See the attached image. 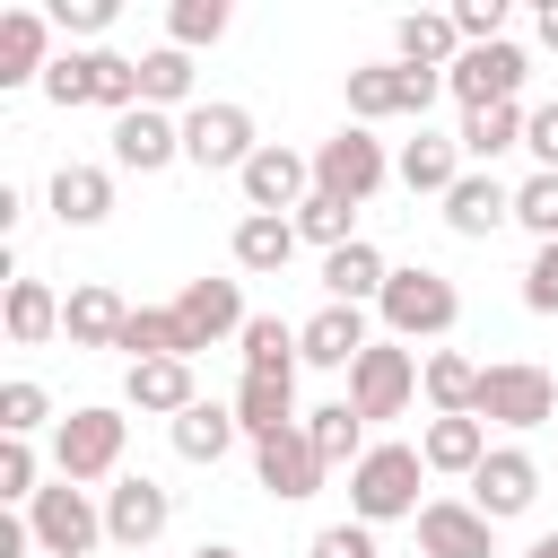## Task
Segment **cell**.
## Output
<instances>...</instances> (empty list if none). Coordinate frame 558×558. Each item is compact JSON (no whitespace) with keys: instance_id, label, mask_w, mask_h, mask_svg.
I'll return each instance as SVG.
<instances>
[{"instance_id":"obj_1","label":"cell","mask_w":558,"mask_h":558,"mask_svg":"<svg viewBox=\"0 0 558 558\" xmlns=\"http://www.w3.org/2000/svg\"><path fill=\"white\" fill-rule=\"evenodd\" d=\"M418 480H427V462H418V445H366L357 453V471H349V523H418Z\"/></svg>"},{"instance_id":"obj_2","label":"cell","mask_w":558,"mask_h":558,"mask_svg":"<svg viewBox=\"0 0 558 558\" xmlns=\"http://www.w3.org/2000/svg\"><path fill=\"white\" fill-rule=\"evenodd\" d=\"M375 314H384V340H401V349H410V340H445V331L462 323V288L418 262V270H392V279H384Z\"/></svg>"},{"instance_id":"obj_3","label":"cell","mask_w":558,"mask_h":558,"mask_svg":"<svg viewBox=\"0 0 558 558\" xmlns=\"http://www.w3.org/2000/svg\"><path fill=\"white\" fill-rule=\"evenodd\" d=\"M122 445H131V418L113 401H87L52 427V480H78V488L122 480Z\"/></svg>"},{"instance_id":"obj_4","label":"cell","mask_w":558,"mask_h":558,"mask_svg":"<svg viewBox=\"0 0 558 558\" xmlns=\"http://www.w3.org/2000/svg\"><path fill=\"white\" fill-rule=\"evenodd\" d=\"M392 183V148L366 131V122H340L323 148H314V192H331V201H349V209H366L375 192Z\"/></svg>"},{"instance_id":"obj_5","label":"cell","mask_w":558,"mask_h":558,"mask_svg":"<svg viewBox=\"0 0 558 558\" xmlns=\"http://www.w3.org/2000/svg\"><path fill=\"white\" fill-rule=\"evenodd\" d=\"M480 418H488V427H514V436L549 427V418H558V375L532 366V357H497V366H480Z\"/></svg>"},{"instance_id":"obj_6","label":"cell","mask_w":558,"mask_h":558,"mask_svg":"<svg viewBox=\"0 0 558 558\" xmlns=\"http://www.w3.org/2000/svg\"><path fill=\"white\" fill-rule=\"evenodd\" d=\"M253 148H262V131H253V105H192L183 113V166H201V174H244L253 166Z\"/></svg>"},{"instance_id":"obj_7","label":"cell","mask_w":558,"mask_h":558,"mask_svg":"<svg viewBox=\"0 0 558 558\" xmlns=\"http://www.w3.org/2000/svg\"><path fill=\"white\" fill-rule=\"evenodd\" d=\"M26 523H35V549H44V558H87V549H105V497H87L78 480H52V488L26 506Z\"/></svg>"},{"instance_id":"obj_8","label":"cell","mask_w":558,"mask_h":558,"mask_svg":"<svg viewBox=\"0 0 558 558\" xmlns=\"http://www.w3.org/2000/svg\"><path fill=\"white\" fill-rule=\"evenodd\" d=\"M523 78H532V52L506 35V44H471V52L445 70V96H453L462 113H480V105H523Z\"/></svg>"},{"instance_id":"obj_9","label":"cell","mask_w":558,"mask_h":558,"mask_svg":"<svg viewBox=\"0 0 558 558\" xmlns=\"http://www.w3.org/2000/svg\"><path fill=\"white\" fill-rule=\"evenodd\" d=\"M235 192H244V209H253V218H296V209L314 201V157H305V148H288V140H262V148H253V166L235 174Z\"/></svg>"},{"instance_id":"obj_10","label":"cell","mask_w":558,"mask_h":558,"mask_svg":"<svg viewBox=\"0 0 558 558\" xmlns=\"http://www.w3.org/2000/svg\"><path fill=\"white\" fill-rule=\"evenodd\" d=\"M340 401H349L366 427H375V418H401V410L418 401V357H410L401 340H375V349L349 366V392H340Z\"/></svg>"},{"instance_id":"obj_11","label":"cell","mask_w":558,"mask_h":558,"mask_svg":"<svg viewBox=\"0 0 558 558\" xmlns=\"http://www.w3.org/2000/svg\"><path fill=\"white\" fill-rule=\"evenodd\" d=\"M166 523H174V488H157L148 471H122V480L105 488V541H113V549L148 558V549L166 541Z\"/></svg>"},{"instance_id":"obj_12","label":"cell","mask_w":558,"mask_h":558,"mask_svg":"<svg viewBox=\"0 0 558 558\" xmlns=\"http://www.w3.org/2000/svg\"><path fill=\"white\" fill-rule=\"evenodd\" d=\"M174 314H183V331H192V357L201 349H218V340H244V279H183L174 288Z\"/></svg>"},{"instance_id":"obj_13","label":"cell","mask_w":558,"mask_h":558,"mask_svg":"<svg viewBox=\"0 0 558 558\" xmlns=\"http://www.w3.org/2000/svg\"><path fill=\"white\" fill-rule=\"evenodd\" d=\"M253 480H262V488H270V497H279V506H305V497H314V488H323V480H331V471H323V453H314V445H305V418H296V427H279V436H262V445H253Z\"/></svg>"},{"instance_id":"obj_14","label":"cell","mask_w":558,"mask_h":558,"mask_svg":"<svg viewBox=\"0 0 558 558\" xmlns=\"http://www.w3.org/2000/svg\"><path fill=\"white\" fill-rule=\"evenodd\" d=\"M418 558H497V523L471 497H427L418 506Z\"/></svg>"},{"instance_id":"obj_15","label":"cell","mask_w":558,"mask_h":558,"mask_svg":"<svg viewBox=\"0 0 558 558\" xmlns=\"http://www.w3.org/2000/svg\"><path fill=\"white\" fill-rule=\"evenodd\" d=\"M532 497H541V462H532L523 445H497V453L471 471V506H480L488 523H514V514H532Z\"/></svg>"},{"instance_id":"obj_16","label":"cell","mask_w":558,"mask_h":558,"mask_svg":"<svg viewBox=\"0 0 558 558\" xmlns=\"http://www.w3.org/2000/svg\"><path fill=\"white\" fill-rule=\"evenodd\" d=\"M183 157V113H157V105H131L113 122V166L122 174H166Z\"/></svg>"},{"instance_id":"obj_17","label":"cell","mask_w":558,"mask_h":558,"mask_svg":"<svg viewBox=\"0 0 558 558\" xmlns=\"http://www.w3.org/2000/svg\"><path fill=\"white\" fill-rule=\"evenodd\" d=\"M296 349H305V366H340V375H349V366L375 349V331H366V305H331V296H323V305L296 323Z\"/></svg>"},{"instance_id":"obj_18","label":"cell","mask_w":558,"mask_h":558,"mask_svg":"<svg viewBox=\"0 0 558 558\" xmlns=\"http://www.w3.org/2000/svg\"><path fill=\"white\" fill-rule=\"evenodd\" d=\"M445 227H453L462 244H488L497 227H514V183H497L488 166H471V174L445 192Z\"/></svg>"},{"instance_id":"obj_19","label":"cell","mask_w":558,"mask_h":558,"mask_svg":"<svg viewBox=\"0 0 558 558\" xmlns=\"http://www.w3.org/2000/svg\"><path fill=\"white\" fill-rule=\"evenodd\" d=\"M52 17L44 9H0V87H44L52 70Z\"/></svg>"},{"instance_id":"obj_20","label":"cell","mask_w":558,"mask_h":558,"mask_svg":"<svg viewBox=\"0 0 558 558\" xmlns=\"http://www.w3.org/2000/svg\"><path fill=\"white\" fill-rule=\"evenodd\" d=\"M201 401V384H192V357H140L131 375H122V410H148V418H183Z\"/></svg>"},{"instance_id":"obj_21","label":"cell","mask_w":558,"mask_h":558,"mask_svg":"<svg viewBox=\"0 0 558 558\" xmlns=\"http://www.w3.org/2000/svg\"><path fill=\"white\" fill-rule=\"evenodd\" d=\"M122 323H131V305H122V288H105V279H87V288L61 296V340H70V349H122Z\"/></svg>"},{"instance_id":"obj_22","label":"cell","mask_w":558,"mask_h":558,"mask_svg":"<svg viewBox=\"0 0 558 558\" xmlns=\"http://www.w3.org/2000/svg\"><path fill=\"white\" fill-rule=\"evenodd\" d=\"M44 201H52V218L61 227H105L113 218V166H52V183H44Z\"/></svg>"},{"instance_id":"obj_23","label":"cell","mask_w":558,"mask_h":558,"mask_svg":"<svg viewBox=\"0 0 558 558\" xmlns=\"http://www.w3.org/2000/svg\"><path fill=\"white\" fill-rule=\"evenodd\" d=\"M296 244H305V235H296V218H253V209H244V218H235V235H227V253H235V270H244V279H279V270L296 262Z\"/></svg>"},{"instance_id":"obj_24","label":"cell","mask_w":558,"mask_h":558,"mask_svg":"<svg viewBox=\"0 0 558 558\" xmlns=\"http://www.w3.org/2000/svg\"><path fill=\"white\" fill-rule=\"evenodd\" d=\"M488 453H497V445H488V418H427V427H418V462L445 471V480H471Z\"/></svg>"},{"instance_id":"obj_25","label":"cell","mask_w":558,"mask_h":558,"mask_svg":"<svg viewBox=\"0 0 558 558\" xmlns=\"http://www.w3.org/2000/svg\"><path fill=\"white\" fill-rule=\"evenodd\" d=\"M392 174L410 183V192H427V201H445L462 174H471V157H462V140H436V131H418V140H401V157H392Z\"/></svg>"},{"instance_id":"obj_26","label":"cell","mask_w":558,"mask_h":558,"mask_svg":"<svg viewBox=\"0 0 558 558\" xmlns=\"http://www.w3.org/2000/svg\"><path fill=\"white\" fill-rule=\"evenodd\" d=\"M418 392H427L436 418H480V366L462 349H427L418 357Z\"/></svg>"},{"instance_id":"obj_27","label":"cell","mask_w":558,"mask_h":558,"mask_svg":"<svg viewBox=\"0 0 558 558\" xmlns=\"http://www.w3.org/2000/svg\"><path fill=\"white\" fill-rule=\"evenodd\" d=\"M305 410H296V375H235V427L262 445V436H279V427H296Z\"/></svg>"},{"instance_id":"obj_28","label":"cell","mask_w":558,"mask_h":558,"mask_svg":"<svg viewBox=\"0 0 558 558\" xmlns=\"http://www.w3.org/2000/svg\"><path fill=\"white\" fill-rule=\"evenodd\" d=\"M166 436H174V453H183V462L218 471V462L235 453V436H244V427H235V401H192V410H183Z\"/></svg>"},{"instance_id":"obj_29","label":"cell","mask_w":558,"mask_h":558,"mask_svg":"<svg viewBox=\"0 0 558 558\" xmlns=\"http://www.w3.org/2000/svg\"><path fill=\"white\" fill-rule=\"evenodd\" d=\"M392 61H410V70H453V61H462L453 9H410V17L392 26Z\"/></svg>"},{"instance_id":"obj_30","label":"cell","mask_w":558,"mask_h":558,"mask_svg":"<svg viewBox=\"0 0 558 558\" xmlns=\"http://www.w3.org/2000/svg\"><path fill=\"white\" fill-rule=\"evenodd\" d=\"M384 279H392V262L357 235V244H340V253H323V296L331 305H375L384 296Z\"/></svg>"},{"instance_id":"obj_31","label":"cell","mask_w":558,"mask_h":558,"mask_svg":"<svg viewBox=\"0 0 558 558\" xmlns=\"http://www.w3.org/2000/svg\"><path fill=\"white\" fill-rule=\"evenodd\" d=\"M0 323H9V340H17V349H44V340L61 331V296H52L44 279H26V270H17V279H9V305H0Z\"/></svg>"},{"instance_id":"obj_32","label":"cell","mask_w":558,"mask_h":558,"mask_svg":"<svg viewBox=\"0 0 558 558\" xmlns=\"http://www.w3.org/2000/svg\"><path fill=\"white\" fill-rule=\"evenodd\" d=\"M140 105H157V113H192V105H201V96H192V52H174V44L140 52Z\"/></svg>"},{"instance_id":"obj_33","label":"cell","mask_w":558,"mask_h":558,"mask_svg":"<svg viewBox=\"0 0 558 558\" xmlns=\"http://www.w3.org/2000/svg\"><path fill=\"white\" fill-rule=\"evenodd\" d=\"M523 122H532L523 105H480V113H462V131H453V140H462V157H471V166H497L506 148H523Z\"/></svg>"},{"instance_id":"obj_34","label":"cell","mask_w":558,"mask_h":558,"mask_svg":"<svg viewBox=\"0 0 558 558\" xmlns=\"http://www.w3.org/2000/svg\"><path fill=\"white\" fill-rule=\"evenodd\" d=\"M305 445L323 453V471H357V453H366V418L349 410V401H323V410H305Z\"/></svg>"},{"instance_id":"obj_35","label":"cell","mask_w":558,"mask_h":558,"mask_svg":"<svg viewBox=\"0 0 558 558\" xmlns=\"http://www.w3.org/2000/svg\"><path fill=\"white\" fill-rule=\"evenodd\" d=\"M122 349H131V366H140V357H192V331H183L174 305H131Z\"/></svg>"},{"instance_id":"obj_36","label":"cell","mask_w":558,"mask_h":558,"mask_svg":"<svg viewBox=\"0 0 558 558\" xmlns=\"http://www.w3.org/2000/svg\"><path fill=\"white\" fill-rule=\"evenodd\" d=\"M235 349H244V375H296V366H305V349H296V323H279V314H253Z\"/></svg>"},{"instance_id":"obj_37","label":"cell","mask_w":558,"mask_h":558,"mask_svg":"<svg viewBox=\"0 0 558 558\" xmlns=\"http://www.w3.org/2000/svg\"><path fill=\"white\" fill-rule=\"evenodd\" d=\"M401 113V61H357L349 70V122H392Z\"/></svg>"},{"instance_id":"obj_38","label":"cell","mask_w":558,"mask_h":558,"mask_svg":"<svg viewBox=\"0 0 558 558\" xmlns=\"http://www.w3.org/2000/svg\"><path fill=\"white\" fill-rule=\"evenodd\" d=\"M227 26H235L227 0H174V9H166V44H174V52H209Z\"/></svg>"},{"instance_id":"obj_39","label":"cell","mask_w":558,"mask_h":558,"mask_svg":"<svg viewBox=\"0 0 558 558\" xmlns=\"http://www.w3.org/2000/svg\"><path fill=\"white\" fill-rule=\"evenodd\" d=\"M35 427H61V418H52V392H44L35 375H9V384H0V436H26V445H35Z\"/></svg>"},{"instance_id":"obj_40","label":"cell","mask_w":558,"mask_h":558,"mask_svg":"<svg viewBox=\"0 0 558 558\" xmlns=\"http://www.w3.org/2000/svg\"><path fill=\"white\" fill-rule=\"evenodd\" d=\"M296 235H305V244H323V253H340V244H357V209H349V201H331V192H314V201L296 209Z\"/></svg>"},{"instance_id":"obj_41","label":"cell","mask_w":558,"mask_h":558,"mask_svg":"<svg viewBox=\"0 0 558 558\" xmlns=\"http://www.w3.org/2000/svg\"><path fill=\"white\" fill-rule=\"evenodd\" d=\"M44 497V453L26 436H0V506H35Z\"/></svg>"},{"instance_id":"obj_42","label":"cell","mask_w":558,"mask_h":558,"mask_svg":"<svg viewBox=\"0 0 558 558\" xmlns=\"http://www.w3.org/2000/svg\"><path fill=\"white\" fill-rule=\"evenodd\" d=\"M514 227H532V244H558V174H523L514 183Z\"/></svg>"},{"instance_id":"obj_43","label":"cell","mask_w":558,"mask_h":558,"mask_svg":"<svg viewBox=\"0 0 558 558\" xmlns=\"http://www.w3.org/2000/svg\"><path fill=\"white\" fill-rule=\"evenodd\" d=\"M453 35H462V52L471 44H506V0H453Z\"/></svg>"},{"instance_id":"obj_44","label":"cell","mask_w":558,"mask_h":558,"mask_svg":"<svg viewBox=\"0 0 558 558\" xmlns=\"http://www.w3.org/2000/svg\"><path fill=\"white\" fill-rule=\"evenodd\" d=\"M44 17H52V35H87V44H96V35L113 26V0H52Z\"/></svg>"},{"instance_id":"obj_45","label":"cell","mask_w":558,"mask_h":558,"mask_svg":"<svg viewBox=\"0 0 558 558\" xmlns=\"http://www.w3.org/2000/svg\"><path fill=\"white\" fill-rule=\"evenodd\" d=\"M523 305H532V314H558V244H532V262H523Z\"/></svg>"},{"instance_id":"obj_46","label":"cell","mask_w":558,"mask_h":558,"mask_svg":"<svg viewBox=\"0 0 558 558\" xmlns=\"http://www.w3.org/2000/svg\"><path fill=\"white\" fill-rule=\"evenodd\" d=\"M305 558H375V532H366V523H323V532L305 541Z\"/></svg>"},{"instance_id":"obj_47","label":"cell","mask_w":558,"mask_h":558,"mask_svg":"<svg viewBox=\"0 0 558 558\" xmlns=\"http://www.w3.org/2000/svg\"><path fill=\"white\" fill-rule=\"evenodd\" d=\"M523 148L541 157V174H558V105H532V122H523Z\"/></svg>"},{"instance_id":"obj_48","label":"cell","mask_w":558,"mask_h":558,"mask_svg":"<svg viewBox=\"0 0 558 558\" xmlns=\"http://www.w3.org/2000/svg\"><path fill=\"white\" fill-rule=\"evenodd\" d=\"M17 218H26V192H17V183H0V235H17Z\"/></svg>"},{"instance_id":"obj_49","label":"cell","mask_w":558,"mask_h":558,"mask_svg":"<svg viewBox=\"0 0 558 558\" xmlns=\"http://www.w3.org/2000/svg\"><path fill=\"white\" fill-rule=\"evenodd\" d=\"M532 35H541V44H549V52H558V0H549V9H541V17H532Z\"/></svg>"},{"instance_id":"obj_50","label":"cell","mask_w":558,"mask_h":558,"mask_svg":"<svg viewBox=\"0 0 558 558\" xmlns=\"http://www.w3.org/2000/svg\"><path fill=\"white\" fill-rule=\"evenodd\" d=\"M192 558H244V549H227V541H201V549H192Z\"/></svg>"},{"instance_id":"obj_51","label":"cell","mask_w":558,"mask_h":558,"mask_svg":"<svg viewBox=\"0 0 558 558\" xmlns=\"http://www.w3.org/2000/svg\"><path fill=\"white\" fill-rule=\"evenodd\" d=\"M523 558H558V532H541V541H532V549H523Z\"/></svg>"}]
</instances>
